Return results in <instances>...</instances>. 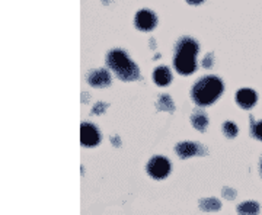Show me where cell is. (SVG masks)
I'll use <instances>...</instances> for the list:
<instances>
[{
	"label": "cell",
	"instance_id": "cell-4",
	"mask_svg": "<svg viewBox=\"0 0 262 215\" xmlns=\"http://www.w3.org/2000/svg\"><path fill=\"white\" fill-rule=\"evenodd\" d=\"M170 172V163L168 159L155 156L153 159L147 163V173L153 179H165Z\"/></svg>",
	"mask_w": 262,
	"mask_h": 215
},
{
	"label": "cell",
	"instance_id": "cell-12",
	"mask_svg": "<svg viewBox=\"0 0 262 215\" xmlns=\"http://www.w3.org/2000/svg\"><path fill=\"white\" fill-rule=\"evenodd\" d=\"M223 132H225L226 137L234 138L237 135V127L234 125L233 122H226V124H223Z\"/></svg>",
	"mask_w": 262,
	"mask_h": 215
},
{
	"label": "cell",
	"instance_id": "cell-14",
	"mask_svg": "<svg viewBox=\"0 0 262 215\" xmlns=\"http://www.w3.org/2000/svg\"><path fill=\"white\" fill-rule=\"evenodd\" d=\"M187 2L189 5H200V3H203L204 0H187Z\"/></svg>",
	"mask_w": 262,
	"mask_h": 215
},
{
	"label": "cell",
	"instance_id": "cell-8",
	"mask_svg": "<svg viewBox=\"0 0 262 215\" xmlns=\"http://www.w3.org/2000/svg\"><path fill=\"white\" fill-rule=\"evenodd\" d=\"M256 101H258V94L255 93L252 89H241L236 93V102L244 109H251Z\"/></svg>",
	"mask_w": 262,
	"mask_h": 215
},
{
	"label": "cell",
	"instance_id": "cell-9",
	"mask_svg": "<svg viewBox=\"0 0 262 215\" xmlns=\"http://www.w3.org/2000/svg\"><path fill=\"white\" fill-rule=\"evenodd\" d=\"M153 80L158 86H168L172 80V75L168 67H158L153 71Z\"/></svg>",
	"mask_w": 262,
	"mask_h": 215
},
{
	"label": "cell",
	"instance_id": "cell-13",
	"mask_svg": "<svg viewBox=\"0 0 262 215\" xmlns=\"http://www.w3.org/2000/svg\"><path fill=\"white\" fill-rule=\"evenodd\" d=\"M251 120H252V135L256 140L262 141V121L253 122V118Z\"/></svg>",
	"mask_w": 262,
	"mask_h": 215
},
{
	"label": "cell",
	"instance_id": "cell-11",
	"mask_svg": "<svg viewBox=\"0 0 262 215\" xmlns=\"http://www.w3.org/2000/svg\"><path fill=\"white\" fill-rule=\"evenodd\" d=\"M207 116L204 113L201 112H196L192 115V125L195 127L196 130H200V131H204L207 127Z\"/></svg>",
	"mask_w": 262,
	"mask_h": 215
},
{
	"label": "cell",
	"instance_id": "cell-1",
	"mask_svg": "<svg viewBox=\"0 0 262 215\" xmlns=\"http://www.w3.org/2000/svg\"><path fill=\"white\" fill-rule=\"evenodd\" d=\"M200 53V45L194 38L182 37L175 45L173 66L179 75L189 76L196 70L195 57Z\"/></svg>",
	"mask_w": 262,
	"mask_h": 215
},
{
	"label": "cell",
	"instance_id": "cell-15",
	"mask_svg": "<svg viewBox=\"0 0 262 215\" xmlns=\"http://www.w3.org/2000/svg\"><path fill=\"white\" fill-rule=\"evenodd\" d=\"M261 175H262V160H261Z\"/></svg>",
	"mask_w": 262,
	"mask_h": 215
},
{
	"label": "cell",
	"instance_id": "cell-3",
	"mask_svg": "<svg viewBox=\"0 0 262 215\" xmlns=\"http://www.w3.org/2000/svg\"><path fill=\"white\" fill-rule=\"evenodd\" d=\"M106 64L122 82H133L139 79V67L121 48L111 50L106 54Z\"/></svg>",
	"mask_w": 262,
	"mask_h": 215
},
{
	"label": "cell",
	"instance_id": "cell-5",
	"mask_svg": "<svg viewBox=\"0 0 262 215\" xmlns=\"http://www.w3.org/2000/svg\"><path fill=\"white\" fill-rule=\"evenodd\" d=\"M80 142L84 147H95L101 142V134L99 130L89 124V122H84L80 127Z\"/></svg>",
	"mask_w": 262,
	"mask_h": 215
},
{
	"label": "cell",
	"instance_id": "cell-2",
	"mask_svg": "<svg viewBox=\"0 0 262 215\" xmlns=\"http://www.w3.org/2000/svg\"><path fill=\"white\" fill-rule=\"evenodd\" d=\"M223 90H225V84L222 79L215 76H207L194 84L191 98L198 106H210L220 98Z\"/></svg>",
	"mask_w": 262,
	"mask_h": 215
},
{
	"label": "cell",
	"instance_id": "cell-7",
	"mask_svg": "<svg viewBox=\"0 0 262 215\" xmlns=\"http://www.w3.org/2000/svg\"><path fill=\"white\" fill-rule=\"evenodd\" d=\"M88 83L94 86V87H106V86L111 84V76L103 68L94 70L88 76Z\"/></svg>",
	"mask_w": 262,
	"mask_h": 215
},
{
	"label": "cell",
	"instance_id": "cell-6",
	"mask_svg": "<svg viewBox=\"0 0 262 215\" xmlns=\"http://www.w3.org/2000/svg\"><path fill=\"white\" fill-rule=\"evenodd\" d=\"M134 23H136L137 29H140V31H151L158 25V18L150 10H140L136 15Z\"/></svg>",
	"mask_w": 262,
	"mask_h": 215
},
{
	"label": "cell",
	"instance_id": "cell-10",
	"mask_svg": "<svg viewBox=\"0 0 262 215\" xmlns=\"http://www.w3.org/2000/svg\"><path fill=\"white\" fill-rule=\"evenodd\" d=\"M198 151H200V147L196 146L195 142H181V144L177 146V153H178L181 159L192 157V156H195Z\"/></svg>",
	"mask_w": 262,
	"mask_h": 215
}]
</instances>
